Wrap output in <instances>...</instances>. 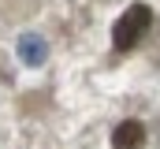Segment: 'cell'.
<instances>
[{
    "label": "cell",
    "mask_w": 160,
    "mask_h": 149,
    "mask_svg": "<svg viewBox=\"0 0 160 149\" xmlns=\"http://www.w3.org/2000/svg\"><path fill=\"white\" fill-rule=\"evenodd\" d=\"M149 26H153V8L149 4H130L119 19H116V26H112V49L116 52L138 49V41L149 34Z\"/></svg>",
    "instance_id": "obj_1"
},
{
    "label": "cell",
    "mask_w": 160,
    "mask_h": 149,
    "mask_svg": "<svg viewBox=\"0 0 160 149\" xmlns=\"http://www.w3.org/2000/svg\"><path fill=\"white\" fill-rule=\"evenodd\" d=\"M145 146V123L142 119H123L116 123V131H112V149H142Z\"/></svg>",
    "instance_id": "obj_2"
},
{
    "label": "cell",
    "mask_w": 160,
    "mask_h": 149,
    "mask_svg": "<svg viewBox=\"0 0 160 149\" xmlns=\"http://www.w3.org/2000/svg\"><path fill=\"white\" fill-rule=\"evenodd\" d=\"M45 56H48V45H45L41 34H22L19 37V60H22L26 67H41Z\"/></svg>",
    "instance_id": "obj_3"
}]
</instances>
